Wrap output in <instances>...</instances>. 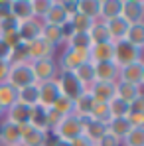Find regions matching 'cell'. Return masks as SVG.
<instances>
[{"mask_svg":"<svg viewBox=\"0 0 144 146\" xmlns=\"http://www.w3.org/2000/svg\"><path fill=\"white\" fill-rule=\"evenodd\" d=\"M4 121L14 122V124H18V126L28 124V122H30V107H26L22 103H14L10 109H6Z\"/></svg>","mask_w":144,"mask_h":146,"instance_id":"ac0fdd59","label":"cell"},{"mask_svg":"<svg viewBox=\"0 0 144 146\" xmlns=\"http://www.w3.org/2000/svg\"><path fill=\"white\" fill-rule=\"evenodd\" d=\"M87 91H89V95L93 97L95 103H111V101L115 99V83L95 81Z\"/></svg>","mask_w":144,"mask_h":146,"instance_id":"4fadbf2b","label":"cell"},{"mask_svg":"<svg viewBox=\"0 0 144 146\" xmlns=\"http://www.w3.org/2000/svg\"><path fill=\"white\" fill-rule=\"evenodd\" d=\"M65 48L69 49H79V51H89L91 49V40H89V34L85 32H69L65 36Z\"/></svg>","mask_w":144,"mask_h":146,"instance_id":"603a6c76","label":"cell"},{"mask_svg":"<svg viewBox=\"0 0 144 146\" xmlns=\"http://www.w3.org/2000/svg\"><path fill=\"white\" fill-rule=\"evenodd\" d=\"M89 61L93 65L105 63V61H115V46H113V42L91 46V49H89Z\"/></svg>","mask_w":144,"mask_h":146,"instance_id":"2e32d148","label":"cell"},{"mask_svg":"<svg viewBox=\"0 0 144 146\" xmlns=\"http://www.w3.org/2000/svg\"><path fill=\"white\" fill-rule=\"evenodd\" d=\"M6 83H10L14 89H24L28 85L36 83V77L32 71V63H10V71L6 77Z\"/></svg>","mask_w":144,"mask_h":146,"instance_id":"7a4b0ae2","label":"cell"},{"mask_svg":"<svg viewBox=\"0 0 144 146\" xmlns=\"http://www.w3.org/2000/svg\"><path fill=\"white\" fill-rule=\"evenodd\" d=\"M0 146H2V142H0Z\"/></svg>","mask_w":144,"mask_h":146,"instance_id":"816d5d0a","label":"cell"},{"mask_svg":"<svg viewBox=\"0 0 144 146\" xmlns=\"http://www.w3.org/2000/svg\"><path fill=\"white\" fill-rule=\"evenodd\" d=\"M89 61V51H79V49H69L65 48L59 61H57V69L59 71H69L73 73L81 63Z\"/></svg>","mask_w":144,"mask_h":146,"instance_id":"52a82bcc","label":"cell"},{"mask_svg":"<svg viewBox=\"0 0 144 146\" xmlns=\"http://www.w3.org/2000/svg\"><path fill=\"white\" fill-rule=\"evenodd\" d=\"M38 89H40V101H38V105L42 109H51L53 103L61 97V91H59V85H57L55 79L38 83Z\"/></svg>","mask_w":144,"mask_h":146,"instance_id":"9c48e42d","label":"cell"},{"mask_svg":"<svg viewBox=\"0 0 144 146\" xmlns=\"http://www.w3.org/2000/svg\"><path fill=\"white\" fill-rule=\"evenodd\" d=\"M8 14L18 20L20 24L26 20L34 18V10H32V0H10L8 2Z\"/></svg>","mask_w":144,"mask_h":146,"instance_id":"7c38bea8","label":"cell"},{"mask_svg":"<svg viewBox=\"0 0 144 146\" xmlns=\"http://www.w3.org/2000/svg\"><path fill=\"white\" fill-rule=\"evenodd\" d=\"M49 132L42 126L34 124H22V138L20 146H48L49 142Z\"/></svg>","mask_w":144,"mask_h":146,"instance_id":"5b68a950","label":"cell"},{"mask_svg":"<svg viewBox=\"0 0 144 146\" xmlns=\"http://www.w3.org/2000/svg\"><path fill=\"white\" fill-rule=\"evenodd\" d=\"M120 8H122V0H101V14L99 20L107 22L120 16Z\"/></svg>","mask_w":144,"mask_h":146,"instance_id":"f1b7e54d","label":"cell"},{"mask_svg":"<svg viewBox=\"0 0 144 146\" xmlns=\"http://www.w3.org/2000/svg\"><path fill=\"white\" fill-rule=\"evenodd\" d=\"M95 146H122V142H120L117 136H113L111 132H107V134H105V136H103Z\"/></svg>","mask_w":144,"mask_h":146,"instance_id":"b9f144b4","label":"cell"},{"mask_svg":"<svg viewBox=\"0 0 144 146\" xmlns=\"http://www.w3.org/2000/svg\"><path fill=\"white\" fill-rule=\"evenodd\" d=\"M73 75L77 77V81L85 87V89H89L93 83H95V65L91 63V61H85V63H81L75 71H73Z\"/></svg>","mask_w":144,"mask_h":146,"instance_id":"d4e9b609","label":"cell"},{"mask_svg":"<svg viewBox=\"0 0 144 146\" xmlns=\"http://www.w3.org/2000/svg\"><path fill=\"white\" fill-rule=\"evenodd\" d=\"M59 4H61V8H63L69 16H73V14L77 12V0H59Z\"/></svg>","mask_w":144,"mask_h":146,"instance_id":"ee69618b","label":"cell"},{"mask_svg":"<svg viewBox=\"0 0 144 146\" xmlns=\"http://www.w3.org/2000/svg\"><path fill=\"white\" fill-rule=\"evenodd\" d=\"M71 146H95V144H93V142H91V140L83 134V136H79V138L71 140Z\"/></svg>","mask_w":144,"mask_h":146,"instance_id":"7dc6e473","label":"cell"},{"mask_svg":"<svg viewBox=\"0 0 144 146\" xmlns=\"http://www.w3.org/2000/svg\"><path fill=\"white\" fill-rule=\"evenodd\" d=\"M4 14H8V2H0V18Z\"/></svg>","mask_w":144,"mask_h":146,"instance_id":"681fc988","label":"cell"},{"mask_svg":"<svg viewBox=\"0 0 144 146\" xmlns=\"http://www.w3.org/2000/svg\"><path fill=\"white\" fill-rule=\"evenodd\" d=\"M53 0H32V10H34V18L44 22V18L48 16L49 8H51Z\"/></svg>","mask_w":144,"mask_h":146,"instance_id":"74e56055","label":"cell"},{"mask_svg":"<svg viewBox=\"0 0 144 146\" xmlns=\"http://www.w3.org/2000/svg\"><path fill=\"white\" fill-rule=\"evenodd\" d=\"M14 103H18V89H14L10 83H0V107L6 111Z\"/></svg>","mask_w":144,"mask_h":146,"instance_id":"1f68e13d","label":"cell"},{"mask_svg":"<svg viewBox=\"0 0 144 146\" xmlns=\"http://www.w3.org/2000/svg\"><path fill=\"white\" fill-rule=\"evenodd\" d=\"M51 109H53L59 117H69V115H73V101L61 95V97L53 103V107H51Z\"/></svg>","mask_w":144,"mask_h":146,"instance_id":"f35d334b","label":"cell"},{"mask_svg":"<svg viewBox=\"0 0 144 146\" xmlns=\"http://www.w3.org/2000/svg\"><path fill=\"white\" fill-rule=\"evenodd\" d=\"M128 109H130V113H142L144 115V95L136 97L132 103H128Z\"/></svg>","mask_w":144,"mask_h":146,"instance_id":"7bdbcfd3","label":"cell"},{"mask_svg":"<svg viewBox=\"0 0 144 146\" xmlns=\"http://www.w3.org/2000/svg\"><path fill=\"white\" fill-rule=\"evenodd\" d=\"M55 81H57V85H59V91H61V95L67 99H71L75 101L77 97H81L87 89L77 81V77L69 71H59L57 73V77H55Z\"/></svg>","mask_w":144,"mask_h":146,"instance_id":"277c9868","label":"cell"},{"mask_svg":"<svg viewBox=\"0 0 144 146\" xmlns=\"http://www.w3.org/2000/svg\"><path fill=\"white\" fill-rule=\"evenodd\" d=\"M69 14L61 8V4H59V0H53L51 2V8H49L48 16L44 18V24H49V26H57V28H65V26H69Z\"/></svg>","mask_w":144,"mask_h":146,"instance_id":"e0dca14e","label":"cell"},{"mask_svg":"<svg viewBox=\"0 0 144 146\" xmlns=\"http://www.w3.org/2000/svg\"><path fill=\"white\" fill-rule=\"evenodd\" d=\"M83 122L81 119H77V117H63L61 122L53 128V136L55 138H59V140H67V142H71L75 138H79V136H83Z\"/></svg>","mask_w":144,"mask_h":146,"instance_id":"6da1fadb","label":"cell"},{"mask_svg":"<svg viewBox=\"0 0 144 146\" xmlns=\"http://www.w3.org/2000/svg\"><path fill=\"white\" fill-rule=\"evenodd\" d=\"M119 81L132 83L136 87H142L144 83V61H134L124 67H119Z\"/></svg>","mask_w":144,"mask_h":146,"instance_id":"8fae6325","label":"cell"},{"mask_svg":"<svg viewBox=\"0 0 144 146\" xmlns=\"http://www.w3.org/2000/svg\"><path fill=\"white\" fill-rule=\"evenodd\" d=\"M122 146H144V128L142 126L130 128V132L122 138Z\"/></svg>","mask_w":144,"mask_h":146,"instance_id":"d590c367","label":"cell"},{"mask_svg":"<svg viewBox=\"0 0 144 146\" xmlns=\"http://www.w3.org/2000/svg\"><path fill=\"white\" fill-rule=\"evenodd\" d=\"M140 95H142V87H136V85L126 83V81H117L115 83V97L124 101V103H132Z\"/></svg>","mask_w":144,"mask_h":146,"instance_id":"ffe728a7","label":"cell"},{"mask_svg":"<svg viewBox=\"0 0 144 146\" xmlns=\"http://www.w3.org/2000/svg\"><path fill=\"white\" fill-rule=\"evenodd\" d=\"M48 146H71V142H67V140H59V138H55L51 144H48Z\"/></svg>","mask_w":144,"mask_h":146,"instance_id":"c3c4849f","label":"cell"},{"mask_svg":"<svg viewBox=\"0 0 144 146\" xmlns=\"http://www.w3.org/2000/svg\"><path fill=\"white\" fill-rule=\"evenodd\" d=\"M93 97L89 95V91H85L81 97H77L73 101V117L81 119V121H87L91 117V109H93Z\"/></svg>","mask_w":144,"mask_h":146,"instance_id":"44dd1931","label":"cell"},{"mask_svg":"<svg viewBox=\"0 0 144 146\" xmlns=\"http://www.w3.org/2000/svg\"><path fill=\"white\" fill-rule=\"evenodd\" d=\"M120 18L128 24H144V0H122Z\"/></svg>","mask_w":144,"mask_h":146,"instance_id":"ba28073f","label":"cell"},{"mask_svg":"<svg viewBox=\"0 0 144 146\" xmlns=\"http://www.w3.org/2000/svg\"><path fill=\"white\" fill-rule=\"evenodd\" d=\"M26 51H28V61H38V59H46V57H53L55 53V48H51L48 42L40 36L36 38L34 42L26 44Z\"/></svg>","mask_w":144,"mask_h":146,"instance_id":"30bf717a","label":"cell"},{"mask_svg":"<svg viewBox=\"0 0 144 146\" xmlns=\"http://www.w3.org/2000/svg\"><path fill=\"white\" fill-rule=\"evenodd\" d=\"M89 40H91L93 46L113 42V40H111V34H109V28H107V24H105L103 20H97L95 24H93V28L89 30Z\"/></svg>","mask_w":144,"mask_h":146,"instance_id":"4316f807","label":"cell"},{"mask_svg":"<svg viewBox=\"0 0 144 146\" xmlns=\"http://www.w3.org/2000/svg\"><path fill=\"white\" fill-rule=\"evenodd\" d=\"M109 111H111V117H113V119H122V117H128V113H130L128 103H124V101H120V99H117V97L109 103Z\"/></svg>","mask_w":144,"mask_h":146,"instance_id":"8d00e7d4","label":"cell"},{"mask_svg":"<svg viewBox=\"0 0 144 146\" xmlns=\"http://www.w3.org/2000/svg\"><path fill=\"white\" fill-rule=\"evenodd\" d=\"M42 28H44V22H40V20H36V18L22 22V24L18 26V36H20V42H24V44L34 42L36 38H40V36H42Z\"/></svg>","mask_w":144,"mask_h":146,"instance_id":"9a60e30c","label":"cell"},{"mask_svg":"<svg viewBox=\"0 0 144 146\" xmlns=\"http://www.w3.org/2000/svg\"><path fill=\"white\" fill-rule=\"evenodd\" d=\"M107 128H109V132L113 134V136H117L120 142H122V138L130 132V122L126 117H122V119H111V121L107 122Z\"/></svg>","mask_w":144,"mask_h":146,"instance_id":"f546056e","label":"cell"},{"mask_svg":"<svg viewBox=\"0 0 144 146\" xmlns=\"http://www.w3.org/2000/svg\"><path fill=\"white\" fill-rule=\"evenodd\" d=\"M32 71L36 77V83H44V81H51L57 77V59L55 57H46V59H38L32 61Z\"/></svg>","mask_w":144,"mask_h":146,"instance_id":"8992f818","label":"cell"},{"mask_svg":"<svg viewBox=\"0 0 144 146\" xmlns=\"http://www.w3.org/2000/svg\"><path fill=\"white\" fill-rule=\"evenodd\" d=\"M91 121H97V122H107L111 121V111H109V103H93V109H91Z\"/></svg>","mask_w":144,"mask_h":146,"instance_id":"e575fe53","label":"cell"},{"mask_svg":"<svg viewBox=\"0 0 144 146\" xmlns=\"http://www.w3.org/2000/svg\"><path fill=\"white\" fill-rule=\"evenodd\" d=\"M113 46H115V63L119 67H124V65L134 63V61H142V49L128 44L126 40L113 42Z\"/></svg>","mask_w":144,"mask_h":146,"instance_id":"3957f363","label":"cell"},{"mask_svg":"<svg viewBox=\"0 0 144 146\" xmlns=\"http://www.w3.org/2000/svg\"><path fill=\"white\" fill-rule=\"evenodd\" d=\"M4 113H6V111H4V109L0 107V121H4Z\"/></svg>","mask_w":144,"mask_h":146,"instance_id":"f907efd6","label":"cell"},{"mask_svg":"<svg viewBox=\"0 0 144 146\" xmlns=\"http://www.w3.org/2000/svg\"><path fill=\"white\" fill-rule=\"evenodd\" d=\"M128 44L136 46V48L142 49L144 46V24H132L128 26V32H126V38H124Z\"/></svg>","mask_w":144,"mask_h":146,"instance_id":"836d02e7","label":"cell"},{"mask_svg":"<svg viewBox=\"0 0 144 146\" xmlns=\"http://www.w3.org/2000/svg\"><path fill=\"white\" fill-rule=\"evenodd\" d=\"M10 55H12V48L0 38V59H4V61H10Z\"/></svg>","mask_w":144,"mask_h":146,"instance_id":"f6af8a7d","label":"cell"},{"mask_svg":"<svg viewBox=\"0 0 144 146\" xmlns=\"http://www.w3.org/2000/svg\"><path fill=\"white\" fill-rule=\"evenodd\" d=\"M8 71H10V61H4V59H0V83H4V81H6V77H8Z\"/></svg>","mask_w":144,"mask_h":146,"instance_id":"bcb514c9","label":"cell"},{"mask_svg":"<svg viewBox=\"0 0 144 146\" xmlns=\"http://www.w3.org/2000/svg\"><path fill=\"white\" fill-rule=\"evenodd\" d=\"M18 146H20V144H18Z\"/></svg>","mask_w":144,"mask_h":146,"instance_id":"f5cc1de1","label":"cell"},{"mask_svg":"<svg viewBox=\"0 0 144 146\" xmlns=\"http://www.w3.org/2000/svg\"><path fill=\"white\" fill-rule=\"evenodd\" d=\"M105 24L109 28V34H111V40H113V42L124 40V38H126V32H128V26H130L126 20H122L120 16L113 18V20H107Z\"/></svg>","mask_w":144,"mask_h":146,"instance_id":"484cf974","label":"cell"},{"mask_svg":"<svg viewBox=\"0 0 144 146\" xmlns=\"http://www.w3.org/2000/svg\"><path fill=\"white\" fill-rule=\"evenodd\" d=\"M61 119H63V117H59V115H57V113H55L53 109H48V111H46V121H44V128H46L48 132H53V128H55V126H57V124L61 122Z\"/></svg>","mask_w":144,"mask_h":146,"instance_id":"60d3db41","label":"cell"},{"mask_svg":"<svg viewBox=\"0 0 144 146\" xmlns=\"http://www.w3.org/2000/svg\"><path fill=\"white\" fill-rule=\"evenodd\" d=\"M97 20H91V18H87V16H83V14H79V12H75L71 18H69V32H85V34H89V30L93 28Z\"/></svg>","mask_w":144,"mask_h":146,"instance_id":"d6a6232c","label":"cell"},{"mask_svg":"<svg viewBox=\"0 0 144 146\" xmlns=\"http://www.w3.org/2000/svg\"><path fill=\"white\" fill-rule=\"evenodd\" d=\"M107 132H109V128H107V124H103V122L91 121V119H87V121L83 122V134H85L93 144H97Z\"/></svg>","mask_w":144,"mask_h":146,"instance_id":"cb8c5ba5","label":"cell"},{"mask_svg":"<svg viewBox=\"0 0 144 146\" xmlns=\"http://www.w3.org/2000/svg\"><path fill=\"white\" fill-rule=\"evenodd\" d=\"M22 138V126L14 124V122L2 121L0 124V142L2 146H18Z\"/></svg>","mask_w":144,"mask_h":146,"instance_id":"5bb4252c","label":"cell"},{"mask_svg":"<svg viewBox=\"0 0 144 146\" xmlns=\"http://www.w3.org/2000/svg\"><path fill=\"white\" fill-rule=\"evenodd\" d=\"M95 79L97 81H107V83H117L119 81V65L115 61H105L95 65Z\"/></svg>","mask_w":144,"mask_h":146,"instance_id":"d6986e66","label":"cell"},{"mask_svg":"<svg viewBox=\"0 0 144 146\" xmlns=\"http://www.w3.org/2000/svg\"><path fill=\"white\" fill-rule=\"evenodd\" d=\"M65 36H67L65 28H57V26H49V24H44V28H42V38L55 49L61 44H65Z\"/></svg>","mask_w":144,"mask_h":146,"instance_id":"7402d4cb","label":"cell"},{"mask_svg":"<svg viewBox=\"0 0 144 146\" xmlns=\"http://www.w3.org/2000/svg\"><path fill=\"white\" fill-rule=\"evenodd\" d=\"M18 26H20L18 20H14L10 14H4V16L0 18V36H6V34H14V32H18Z\"/></svg>","mask_w":144,"mask_h":146,"instance_id":"ab89813d","label":"cell"},{"mask_svg":"<svg viewBox=\"0 0 144 146\" xmlns=\"http://www.w3.org/2000/svg\"><path fill=\"white\" fill-rule=\"evenodd\" d=\"M38 101H40V89H38V83H32L24 89H18V103H22L26 107H38Z\"/></svg>","mask_w":144,"mask_h":146,"instance_id":"83f0119b","label":"cell"},{"mask_svg":"<svg viewBox=\"0 0 144 146\" xmlns=\"http://www.w3.org/2000/svg\"><path fill=\"white\" fill-rule=\"evenodd\" d=\"M77 12L91 18V20H99L101 14V0H77Z\"/></svg>","mask_w":144,"mask_h":146,"instance_id":"4dcf8cb0","label":"cell"}]
</instances>
